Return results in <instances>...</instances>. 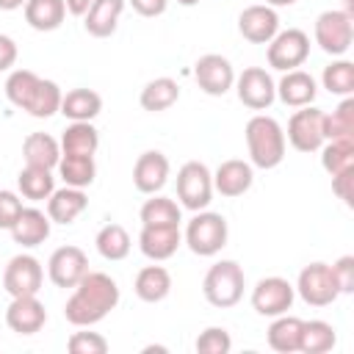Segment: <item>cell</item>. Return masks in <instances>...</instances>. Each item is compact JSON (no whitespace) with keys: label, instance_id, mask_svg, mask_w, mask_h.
Returning <instances> with one entry per match:
<instances>
[{"label":"cell","instance_id":"cell-1","mask_svg":"<svg viewBox=\"0 0 354 354\" xmlns=\"http://www.w3.org/2000/svg\"><path fill=\"white\" fill-rule=\"evenodd\" d=\"M119 304V285L102 271H86L64 304V315L72 326L100 324Z\"/></svg>","mask_w":354,"mask_h":354},{"label":"cell","instance_id":"cell-2","mask_svg":"<svg viewBox=\"0 0 354 354\" xmlns=\"http://www.w3.org/2000/svg\"><path fill=\"white\" fill-rule=\"evenodd\" d=\"M246 147H249L252 166L274 169L285 158V130L274 116L257 113L246 122Z\"/></svg>","mask_w":354,"mask_h":354},{"label":"cell","instance_id":"cell-3","mask_svg":"<svg viewBox=\"0 0 354 354\" xmlns=\"http://www.w3.org/2000/svg\"><path fill=\"white\" fill-rule=\"evenodd\" d=\"M243 288H246V277L243 268L235 260H218L207 268L205 279H202V293L213 307H235L243 299Z\"/></svg>","mask_w":354,"mask_h":354},{"label":"cell","instance_id":"cell-4","mask_svg":"<svg viewBox=\"0 0 354 354\" xmlns=\"http://www.w3.org/2000/svg\"><path fill=\"white\" fill-rule=\"evenodd\" d=\"M227 218L221 213L196 210V216L185 227V243L199 257H213L227 246Z\"/></svg>","mask_w":354,"mask_h":354},{"label":"cell","instance_id":"cell-5","mask_svg":"<svg viewBox=\"0 0 354 354\" xmlns=\"http://www.w3.org/2000/svg\"><path fill=\"white\" fill-rule=\"evenodd\" d=\"M177 199L188 210H205L213 199V174L202 160H188L177 171Z\"/></svg>","mask_w":354,"mask_h":354},{"label":"cell","instance_id":"cell-6","mask_svg":"<svg viewBox=\"0 0 354 354\" xmlns=\"http://www.w3.org/2000/svg\"><path fill=\"white\" fill-rule=\"evenodd\" d=\"M351 39H354V19L346 11L332 8V11L318 14V19H315V44L326 55H343L351 47Z\"/></svg>","mask_w":354,"mask_h":354},{"label":"cell","instance_id":"cell-7","mask_svg":"<svg viewBox=\"0 0 354 354\" xmlns=\"http://www.w3.org/2000/svg\"><path fill=\"white\" fill-rule=\"evenodd\" d=\"M310 55V36L299 28L277 30V36L268 41V66L279 72L299 69Z\"/></svg>","mask_w":354,"mask_h":354},{"label":"cell","instance_id":"cell-8","mask_svg":"<svg viewBox=\"0 0 354 354\" xmlns=\"http://www.w3.org/2000/svg\"><path fill=\"white\" fill-rule=\"evenodd\" d=\"M44 282V268L33 254H14L3 271V288L14 296H39Z\"/></svg>","mask_w":354,"mask_h":354},{"label":"cell","instance_id":"cell-9","mask_svg":"<svg viewBox=\"0 0 354 354\" xmlns=\"http://www.w3.org/2000/svg\"><path fill=\"white\" fill-rule=\"evenodd\" d=\"M296 290H299V296L310 307H326V304H332L340 296L337 282L332 277V266H326V263H310V266H304L299 271Z\"/></svg>","mask_w":354,"mask_h":354},{"label":"cell","instance_id":"cell-10","mask_svg":"<svg viewBox=\"0 0 354 354\" xmlns=\"http://www.w3.org/2000/svg\"><path fill=\"white\" fill-rule=\"evenodd\" d=\"M288 141L293 149L299 152H318L326 141L324 136V111L313 108V105H304L299 108L290 122H288Z\"/></svg>","mask_w":354,"mask_h":354},{"label":"cell","instance_id":"cell-11","mask_svg":"<svg viewBox=\"0 0 354 354\" xmlns=\"http://www.w3.org/2000/svg\"><path fill=\"white\" fill-rule=\"evenodd\" d=\"M293 296H296V288L282 279V277H263L254 288H252V307L257 315H282L290 310L293 304Z\"/></svg>","mask_w":354,"mask_h":354},{"label":"cell","instance_id":"cell-12","mask_svg":"<svg viewBox=\"0 0 354 354\" xmlns=\"http://www.w3.org/2000/svg\"><path fill=\"white\" fill-rule=\"evenodd\" d=\"M238 100L252 111H266L277 100V83L263 66H249L235 77Z\"/></svg>","mask_w":354,"mask_h":354},{"label":"cell","instance_id":"cell-13","mask_svg":"<svg viewBox=\"0 0 354 354\" xmlns=\"http://www.w3.org/2000/svg\"><path fill=\"white\" fill-rule=\"evenodd\" d=\"M194 77L199 83V88L210 97H221L235 86V69L232 64L218 55V53H207L194 64Z\"/></svg>","mask_w":354,"mask_h":354},{"label":"cell","instance_id":"cell-14","mask_svg":"<svg viewBox=\"0 0 354 354\" xmlns=\"http://www.w3.org/2000/svg\"><path fill=\"white\" fill-rule=\"evenodd\" d=\"M88 271V257L80 246H61L47 260V274L58 288H75Z\"/></svg>","mask_w":354,"mask_h":354},{"label":"cell","instance_id":"cell-15","mask_svg":"<svg viewBox=\"0 0 354 354\" xmlns=\"http://www.w3.org/2000/svg\"><path fill=\"white\" fill-rule=\"evenodd\" d=\"M238 30L252 44H268L279 30V17L271 6H249L238 17Z\"/></svg>","mask_w":354,"mask_h":354},{"label":"cell","instance_id":"cell-16","mask_svg":"<svg viewBox=\"0 0 354 354\" xmlns=\"http://www.w3.org/2000/svg\"><path fill=\"white\" fill-rule=\"evenodd\" d=\"M6 324L17 335H36L47 324V310L39 296H14L6 310Z\"/></svg>","mask_w":354,"mask_h":354},{"label":"cell","instance_id":"cell-17","mask_svg":"<svg viewBox=\"0 0 354 354\" xmlns=\"http://www.w3.org/2000/svg\"><path fill=\"white\" fill-rule=\"evenodd\" d=\"M169 180V158L158 149H147L138 155L133 166V185L141 194H158Z\"/></svg>","mask_w":354,"mask_h":354},{"label":"cell","instance_id":"cell-18","mask_svg":"<svg viewBox=\"0 0 354 354\" xmlns=\"http://www.w3.org/2000/svg\"><path fill=\"white\" fill-rule=\"evenodd\" d=\"M183 243V235H180V227H155V224H141V232H138V249L144 257L160 263V260H169Z\"/></svg>","mask_w":354,"mask_h":354},{"label":"cell","instance_id":"cell-19","mask_svg":"<svg viewBox=\"0 0 354 354\" xmlns=\"http://www.w3.org/2000/svg\"><path fill=\"white\" fill-rule=\"evenodd\" d=\"M252 183H254L252 163H246L241 158L224 160L213 174V191H218L221 196H241L252 188Z\"/></svg>","mask_w":354,"mask_h":354},{"label":"cell","instance_id":"cell-20","mask_svg":"<svg viewBox=\"0 0 354 354\" xmlns=\"http://www.w3.org/2000/svg\"><path fill=\"white\" fill-rule=\"evenodd\" d=\"M50 216L39 207H22V213L17 216V221L11 224V238L19 246H39L50 238Z\"/></svg>","mask_w":354,"mask_h":354},{"label":"cell","instance_id":"cell-21","mask_svg":"<svg viewBox=\"0 0 354 354\" xmlns=\"http://www.w3.org/2000/svg\"><path fill=\"white\" fill-rule=\"evenodd\" d=\"M318 94V86H315V77L304 69H290L282 75V80L277 83V97L290 105V108H304V105H313Z\"/></svg>","mask_w":354,"mask_h":354},{"label":"cell","instance_id":"cell-22","mask_svg":"<svg viewBox=\"0 0 354 354\" xmlns=\"http://www.w3.org/2000/svg\"><path fill=\"white\" fill-rule=\"evenodd\" d=\"M86 207H88V196L83 194V188L64 185L47 196V216L55 224H72Z\"/></svg>","mask_w":354,"mask_h":354},{"label":"cell","instance_id":"cell-23","mask_svg":"<svg viewBox=\"0 0 354 354\" xmlns=\"http://www.w3.org/2000/svg\"><path fill=\"white\" fill-rule=\"evenodd\" d=\"M122 11H124V0H91L88 11L83 14V19H86L83 28L94 39H108L119 25Z\"/></svg>","mask_w":354,"mask_h":354},{"label":"cell","instance_id":"cell-24","mask_svg":"<svg viewBox=\"0 0 354 354\" xmlns=\"http://www.w3.org/2000/svg\"><path fill=\"white\" fill-rule=\"evenodd\" d=\"M102 111V97L94 88H72L61 97V111L69 122H91Z\"/></svg>","mask_w":354,"mask_h":354},{"label":"cell","instance_id":"cell-25","mask_svg":"<svg viewBox=\"0 0 354 354\" xmlns=\"http://www.w3.org/2000/svg\"><path fill=\"white\" fill-rule=\"evenodd\" d=\"M22 158H25V166L55 169L61 160V144L50 133H30L22 141Z\"/></svg>","mask_w":354,"mask_h":354},{"label":"cell","instance_id":"cell-26","mask_svg":"<svg viewBox=\"0 0 354 354\" xmlns=\"http://www.w3.org/2000/svg\"><path fill=\"white\" fill-rule=\"evenodd\" d=\"M136 296L141 301H163L169 293H171V274L163 268V266H144L138 274H136Z\"/></svg>","mask_w":354,"mask_h":354},{"label":"cell","instance_id":"cell-27","mask_svg":"<svg viewBox=\"0 0 354 354\" xmlns=\"http://www.w3.org/2000/svg\"><path fill=\"white\" fill-rule=\"evenodd\" d=\"M25 22L33 30H58L64 17H66V3L64 0H28L25 6Z\"/></svg>","mask_w":354,"mask_h":354},{"label":"cell","instance_id":"cell-28","mask_svg":"<svg viewBox=\"0 0 354 354\" xmlns=\"http://www.w3.org/2000/svg\"><path fill=\"white\" fill-rule=\"evenodd\" d=\"M58 144H61V155H94L100 147V133L91 122H72Z\"/></svg>","mask_w":354,"mask_h":354},{"label":"cell","instance_id":"cell-29","mask_svg":"<svg viewBox=\"0 0 354 354\" xmlns=\"http://www.w3.org/2000/svg\"><path fill=\"white\" fill-rule=\"evenodd\" d=\"M177 100H180V86L171 77H155V80H149L141 88V97H138L141 108L149 111V113H160V111L171 108Z\"/></svg>","mask_w":354,"mask_h":354},{"label":"cell","instance_id":"cell-30","mask_svg":"<svg viewBox=\"0 0 354 354\" xmlns=\"http://www.w3.org/2000/svg\"><path fill=\"white\" fill-rule=\"evenodd\" d=\"M299 337H301V318L296 315H274V324L268 326V346L279 354H293L299 351Z\"/></svg>","mask_w":354,"mask_h":354},{"label":"cell","instance_id":"cell-31","mask_svg":"<svg viewBox=\"0 0 354 354\" xmlns=\"http://www.w3.org/2000/svg\"><path fill=\"white\" fill-rule=\"evenodd\" d=\"M58 174L66 185L72 188H88L97 177V163L94 155H61L58 160Z\"/></svg>","mask_w":354,"mask_h":354},{"label":"cell","instance_id":"cell-32","mask_svg":"<svg viewBox=\"0 0 354 354\" xmlns=\"http://www.w3.org/2000/svg\"><path fill=\"white\" fill-rule=\"evenodd\" d=\"M337 343L335 326L326 321H301V337H299V351L304 354H326Z\"/></svg>","mask_w":354,"mask_h":354},{"label":"cell","instance_id":"cell-33","mask_svg":"<svg viewBox=\"0 0 354 354\" xmlns=\"http://www.w3.org/2000/svg\"><path fill=\"white\" fill-rule=\"evenodd\" d=\"M19 194L30 202H41L55 191V177L53 169H41V166H25L17 177Z\"/></svg>","mask_w":354,"mask_h":354},{"label":"cell","instance_id":"cell-34","mask_svg":"<svg viewBox=\"0 0 354 354\" xmlns=\"http://www.w3.org/2000/svg\"><path fill=\"white\" fill-rule=\"evenodd\" d=\"M61 97H64V91L58 88L55 80L39 77V83H36V88H33V94H30L25 111H28L30 116H36V119H50L53 113L61 111Z\"/></svg>","mask_w":354,"mask_h":354},{"label":"cell","instance_id":"cell-35","mask_svg":"<svg viewBox=\"0 0 354 354\" xmlns=\"http://www.w3.org/2000/svg\"><path fill=\"white\" fill-rule=\"evenodd\" d=\"M141 224H155V227H180V205L169 196H152L141 205L138 210Z\"/></svg>","mask_w":354,"mask_h":354},{"label":"cell","instance_id":"cell-36","mask_svg":"<svg viewBox=\"0 0 354 354\" xmlns=\"http://www.w3.org/2000/svg\"><path fill=\"white\" fill-rule=\"evenodd\" d=\"M94 243H97V252L111 263L113 260H124L130 254V235H127V230L122 224H105L97 232Z\"/></svg>","mask_w":354,"mask_h":354},{"label":"cell","instance_id":"cell-37","mask_svg":"<svg viewBox=\"0 0 354 354\" xmlns=\"http://www.w3.org/2000/svg\"><path fill=\"white\" fill-rule=\"evenodd\" d=\"M324 136L326 141L354 138V100L346 97L332 113H324Z\"/></svg>","mask_w":354,"mask_h":354},{"label":"cell","instance_id":"cell-38","mask_svg":"<svg viewBox=\"0 0 354 354\" xmlns=\"http://www.w3.org/2000/svg\"><path fill=\"white\" fill-rule=\"evenodd\" d=\"M321 166L329 174L346 171L354 166V138H337V141H324L321 147Z\"/></svg>","mask_w":354,"mask_h":354},{"label":"cell","instance_id":"cell-39","mask_svg":"<svg viewBox=\"0 0 354 354\" xmlns=\"http://www.w3.org/2000/svg\"><path fill=\"white\" fill-rule=\"evenodd\" d=\"M321 83L335 97H351V91H354V64L351 61H332L329 66H324Z\"/></svg>","mask_w":354,"mask_h":354},{"label":"cell","instance_id":"cell-40","mask_svg":"<svg viewBox=\"0 0 354 354\" xmlns=\"http://www.w3.org/2000/svg\"><path fill=\"white\" fill-rule=\"evenodd\" d=\"M36 83H39V75L36 72H30V69H14L8 75V80H6V97H8V102L25 111V105H28Z\"/></svg>","mask_w":354,"mask_h":354},{"label":"cell","instance_id":"cell-41","mask_svg":"<svg viewBox=\"0 0 354 354\" xmlns=\"http://www.w3.org/2000/svg\"><path fill=\"white\" fill-rule=\"evenodd\" d=\"M232 348V337L224 326H207L196 337V351L199 354H227Z\"/></svg>","mask_w":354,"mask_h":354},{"label":"cell","instance_id":"cell-42","mask_svg":"<svg viewBox=\"0 0 354 354\" xmlns=\"http://www.w3.org/2000/svg\"><path fill=\"white\" fill-rule=\"evenodd\" d=\"M66 348L72 354H105L108 351V340L100 332H75L66 340Z\"/></svg>","mask_w":354,"mask_h":354},{"label":"cell","instance_id":"cell-43","mask_svg":"<svg viewBox=\"0 0 354 354\" xmlns=\"http://www.w3.org/2000/svg\"><path fill=\"white\" fill-rule=\"evenodd\" d=\"M332 277H335L340 293H351L354 290V257L343 254L337 263H332Z\"/></svg>","mask_w":354,"mask_h":354},{"label":"cell","instance_id":"cell-44","mask_svg":"<svg viewBox=\"0 0 354 354\" xmlns=\"http://www.w3.org/2000/svg\"><path fill=\"white\" fill-rule=\"evenodd\" d=\"M19 213H22V199L14 191H0V230H11Z\"/></svg>","mask_w":354,"mask_h":354},{"label":"cell","instance_id":"cell-45","mask_svg":"<svg viewBox=\"0 0 354 354\" xmlns=\"http://www.w3.org/2000/svg\"><path fill=\"white\" fill-rule=\"evenodd\" d=\"M332 191L337 194V199H343L351 207V199H354V166L346 169V171L332 174Z\"/></svg>","mask_w":354,"mask_h":354},{"label":"cell","instance_id":"cell-46","mask_svg":"<svg viewBox=\"0 0 354 354\" xmlns=\"http://www.w3.org/2000/svg\"><path fill=\"white\" fill-rule=\"evenodd\" d=\"M133 11L141 14V17H160L169 6V0H130Z\"/></svg>","mask_w":354,"mask_h":354},{"label":"cell","instance_id":"cell-47","mask_svg":"<svg viewBox=\"0 0 354 354\" xmlns=\"http://www.w3.org/2000/svg\"><path fill=\"white\" fill-rule=\"evenodd\" d=\"M17 61V41L11 36H3L0 33V72L11 69Z\"/></svg>","mask_w":354,"mask_h":354},{"label":"cell","instance_id":"cell-48","mask_svg":"<svg viewBox=\"0 0 354 354\" xmlns=\"http://www.w3.org/2000/svg\"><path fill=\"white\" fill-rule=\"evenodd\" d=\"M64 3H66V11L72 17H83L88 11V6H91V0H64Z\"/></svg>","mask_w":354,"mask_h":354},{"label":"cell","instance_id":"cell-49","mask_svg":"<svg viewBox=\"0 0 354 354\" xmlns=\"http://www.w3.org/2000/svg\"><path fill=\"white\" fill-rule=\"evenodd\" d=\"M28 0H0V11H17V8H22Z\"/></svg>","mask_w":354,"mask_h":354},{"label":"cell","instance_id":"cell-50","mask_svg":"<svg viewBox=\"0 0 354 354\" xmlns=\"http://www.w3.org/2000/svg\"><path fill=\"white\" fill-rule=\"evenodd\" d=\"M340 11H346L351 19H354V0H343V8Z\"/></svg>","mask_w":354,"mask_h":354},{"label":"cell","instance_id":"cell-51","mask_svg":"<svg viewBox=\"0 0 354 354\" xmlns=\"http://www.w3.org/2000/svg\"><path fill=\"white\" fill-rule=\"evenodd\" d=\"M296 0H266V6H271V8H277V6H293Z\"/></svg>","mask_w":354,"mask_h":354},{"label":"cell","instance_id":"cell-52","mask_svg":"<svg viewBox=\"0 0 354 354\" xmlns=\"http://www.w3.org/2000/svg\"><path fill=\"white\" fill-rule=\"evenodd\" d=\"M177 3H180V6H196L199 0H177Z\"/></svg>","mask_w":354,"mask_h":354}]
</instances>
